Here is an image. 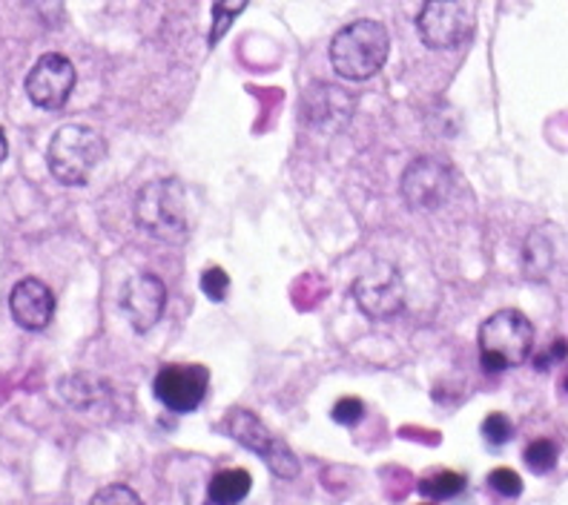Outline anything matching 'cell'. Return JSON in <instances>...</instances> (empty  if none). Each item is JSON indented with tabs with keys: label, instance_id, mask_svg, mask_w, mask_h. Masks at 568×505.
Wrapping results in <instances>:
<instances>
[{
	"label": "cell",
	"instance_id": "obj_6",
	"mask_svg": "<svg viewBox=\"0 0 568 505\" xmlns=\"http://www.w3.org/2000/svg\"><path fill=\"white\" fill-rule=\"evenodd\" d=\"M416 29L425 47L457 49L471 38V18L457 0H425L416 14Z\"/></svg>",
	"mask_w": 568,
	"mask_h": 505
},
{
	"label": "cell",
	"instance_id": "obj_23",
	"mask_svg": "<svg viewBox=\"0 0 568 505\" xmlns=\"http://www.w3.org/2000/svg\"><path fill=\"white\" fill-rule=\"evenodd\" d=\"M362 414H365V405L356 396H345V400L333 405V423L339 425H356L362 420Z\"/></svg>",
	"mask_w": 568,
	"mask_h": 505
},
{
	"label": "cell",
	"instance_id": "obj_7",
	"mask_svg": "<svg viewBox=\"0 0 568 505\" xmlns=\"http://www.w3.org/2000/svg\"><path fill=\"white\" fill-rule=\"evenodd\" d=\"M354 296L359 311L365 316L376 319V322L396 316L405 305L403 276H399L394 264H376L374 271H367L365 276L356 279Z\"/></svg>",
	"mask_w": 568,
	"mask_h": 505
},
{
	"label": "cell",
	"instance_id": "obj_2",
	"mask_svg": "<svg viewBox=\"0 0 568 505\" xmlns=\"http://www.w3.org/2000/svg\"><path fill=\"white\" fill-rule=\"evenodd\" d=\"M106 144L101 132L87 124H67L52 135L47 150L49 173L67 188H81L104 161Z\"/></svg>",
	"mask_w": 568,
	"mask_h": 505
},
{
	"label": "cell",
	"instance_id": "obj_5",
	"mask_svg": "<svg viewBox=\"0 0 568 505\" xmlns=\"http://www.w3.org/2000/svg\"><path fill=\"white\" fill-rule=\"evenodd\" d=\"M224 425H227L230 436H233L239 445H244L247 451H253L256 457H262L276 477L282 479L298 477L296 454H293L282 436L273 434V431L267 428L256 414H253V411H244V408L230 411Z\"/></svg>",
	"mask_w": 568,
	"mask_h": 505
},
{
	"label": "cell",
	"instance_id": "obj_12",
	"mask_svg": "<svg viewBox=\"0 0 568 505\" xmlns=\"http://www.w3.org/2000/svg\"><path fill=\"white\" fill-rule=\"evenodd\" d=\"M9 311L23 331H43L55 316V293L41 279H21L9 293Z\"/></svg>",
	"mask_w": 568,
	"mask_h": 505
},
{
	"label": "cell",
	"instance_id": "obj_10",
	"mask_svg": "<svg viewBox=\"0 0 568 505\" xmlns=\"http://www.w3.org/2000/svg\"><path fill=\"white\" fill-rule=\"evenodd\" d=\"M450 188H454V175L437 159H416L403 175V195L416 210L443 208Z\"/></svg>",
	"mask_w": 568,
	"mask_h": 505
},
{
	"label": "cell",
	"instance_id": "obj_22",
	"mask_svg": "<svg viewBox=\"0 0 568 505\" xmlns=\"http://www.w3.org/2000/svg\"><path fill=\"white\" fill-rule=\"evenodd\" d=\"M227 287H230V276L222 271V267H207V271L202 273V291L207 293L213 302H224Z\"/></svg>",
	"mask_w": 568,
	"mask_h": 505
},
{
	"label": "cell",
	"instance_id": "obj_4",
	"mask_svg": "<svg viewBox=\"0 0 568 505\" xmlns=\"http://www.w3.org/2000/svg\"><path fill=\"white\" fill-rule=\"evenodd\" d=\"M135 222L161 242H181L187 235V199L175 179L153 181L135 199Z\"/></svg>",
	"mask_w": 568,
	"mask_h": 505
},
{
	"label": "cell",
	"instance_id": "obj_20",
	"mask_svg": "<svg viewBox=\"0 0 568 505\" xmlns=\"http://www.w3.org/2000/svg\"><path fill=\"white\" fill-rule=\"evenodd\" d=\"M488 485H491L499 497H520L523 494L520 474L511 468H494L491 474H488Z\"/></svg>",
	"mask_w": 568,
	"mask_h": 505
},
{
	"label": "cell",
	"instance_id": "obj_17",
	"mask_svg": "<svg viewBox=\"0 0 568 505\" xmlns=\"http://www.w3.org/2000/svg\"><path fill=\"white\" fill-rule=\"evenodd\" d=\"M247 9V0H215L213 3V29H210V47L222 41L224 32L233 27L239 14Z\"/></svg>",
	"mask_w": 568,
	"mask_h": 505
},
{
	"label": "cell",
	"instance_id": "obj_13",
	"mask_svg": "<svg viewBox=\"0 0 568 505\" xmlns=\"http://www.w3.org/2000/svg\"><path fill=\"white\" fill-rule=\"evenodd\" d=\"M354 112V98L333 83H313L305 95V121L316 130H339Z\"/></svg>",
	"mask_w": 568,
	"mask_h": 505
},
{
	"label": "cell",
	"instance_id": "obj_15",
	"mask_svg": "<svg viewBox=\"0 0 568 505\" xmlns=\"http://www.w3.org/2000/svg\"><path fill=\"white\" fill-rule=\"evenodd\" d=\"M250 488H253V479L244 468H227L219 471L207 485V497L213 505H239L242 499H247Z\"/></svg>",
	"mask_w": 568,
	"mask_h": 505
},
{
	"label": "cell",
	"instance_id": "obj_26",
	"mask_svg": "<svg viewBox=\"0 0 568 505\" xmlns=\"http://www.w3.org/2000/svg\"><path fill=\"white\" fill-rule=\"evenodd\" d=\"M562 388L568 391V371H566V376H562Z\"/></svg>",
	"mask_w": 568,
	"mask_h": 505
},
{
	"label": "cell",
	"instance_id": "obj_1",
	"mask_svg": "<svg viewBox=\"0 0 568 505\" xmlns=\"http://www.w3.org/2000/svg\"><path fill=\"white\" fill-rule=\"evenodd\" d=\"M390 52L388 29L379 21H354L331 41V63L347 81H367L385 67Z\"/></svg>",
	"mask_w": 568,
	"mask_h": 505
},
{
	"label": "cell",
	"instance_id": "obj_14",
	"mask_svg": "<svg viewBox=\"0 0 568 505\" xmlns=\"http://www.w3.org/2000/svg\"><path fill=\"white\" fill-rule=\"evenodd\" d=\"M58 394L72 408L92 411L104 400H110V385L92 374H72L58 382Z\"/></svg>",
	"mask_w": 568,
	"mask_h": 505
},
{
	"label": "cell",
	"instance_id": "obj_11",
	"mask_svg": "<svg viewBox=\"0 0 568 505\" xmlns=\"http://www.w3.org/2000/svg\"><path fill=\"white\" fill-rule=\"evenodd\" d=\"M121 307L130 316L132 327L139 333L153 331L164 316L166 307V287L159 276L153 273H139L124 284L121 293Z\"/></svg>",
	"mask_w": 568,
	"mask_h": 505
},
{
	"label": "cell",
	"instance_id": "obj_24",
	"mask_svg": "<svg viewBox=\"0 0 568 505\" xmlns=\"http://www.w3.org/2000/svg\"><path fill=\"white\" fill-rule=\"evenodd\" d=\"M566 353H568L566 340H557V342H551V347H548L546 353H540V356H537V360H534V365L540 367V371H546L548 365H555V362L566 360Z\"/></svg>",
	"mask_w": 568,
	"mask_h": 505
},
{
	"label": "cell",
	"instance_id": "obj_9",
	"mask_svg": "<svg viewBox=\"0 0 568 505\" xmlns=\"http://www.w3.org/2000/svg\"><path fill=\"white\" fill-rule=\"evenodd\" d=\"M210 374L202 365H164L155 376L153 388L161 405L175 414H190L207 396Z\"/></svg>",
	"mask_w": 568,
	"mask_h": 505
},
{
	"label": "cell",
	"instance_id": "obj_3",
	"mask_svg": "<svg viewBox=\"0 0 568 505\" xmlns=\"http://www.w3.org/2000/svg\"><path fill=\"white\" fill-rule=\"evenodd\" d=\"M534 327L526 313L506 307L488 316L479 327V360L491 371L517 367L531 356Z\"/></svg>",
	"mask_w": 568,
	"mask_h": 505
},
{
	"label": "cell",
	"instance_id": "obj_8",
	"mask_svg": "<svg viewBox=\"0 0 568 505\" xmlns=\"http://www.w3.org/2000/svg\"><path fill=\"white\" fill-rule=\"evenodd\" d=\"M75 90V67L70 58L49 52L36 61L27 75L29 101L41 110H61Z\"/></svg>",
	"mask_w": 568,
	"mask_h": 505
},
{
	"label": "cell",
	"instance_id": "obj_18",
	"mask_svg": "<svg viewBox=\"0 0 568 505\" xmlns=\"http://www.w3.org/2000/svg\"><path fill=\"white\" fill-rule=\"evenodd\" d=\"M557 443L551 440H534L526 448V465L534 471V474H548V471L557 465Z\"/></svg>",
	"mask_w": 568,
	"mask_h": 505
},
{
	"label": "cell",
	"instance_id": "obj_27",
	"mask_svg": "<svg viewBox=\"0 0 568 505\" xmlns=\"http://www.w3.org/2000/svg\"><path fill=\"white\" fill-rule=\"evenodd\" d=\"M425 505H430V503H425Z\"/></svg>",
	"mask_w": 568,
	"mask_h": 505
},
{
	"label": "cell",
	"instance_id": "obj_16",
	"mask_svg": "<svg viewBox=\"0 0 568 505\" xmlns=\"http://www.w3.org/2000/svg\"><path fill=\"white\" fill-rule=\"evenodd\" d=\"M465 488L463 474H454V471H439V474H430L419 483V492L430 499H450L457 497Z\"/></svg>",
	"mask_w": 568,
	"mask_h": 505
},
{
	"label": "cell",
	"instance_id": "obj_21",
	"mask_svg": "<svg viewBox=\"0 0 568 505\" xmlns=\"http://www.w3.org/2000/svg\"><path fill=\"white\" fill-rule=\"evenodd\" d=\"M483 434L491 445H506L514 436V425L506 414H488L483 423Z\"/></svg>",
	"mask_w": 568,
	"mask_h": 505
},
{
	"label": "cell",
	"instance_id": "obj_19",
	"mask_svg": "<svg viewBox=\"0 0 568 505\" xmlns=\"http://www.w3.org/2000/svg\"><path fill=\"white\" fill-rule=\"evenodd\" d=\"M90 505H144L141 503V497L135 492H132L130 485H104L101 492L92 494Z\"/></svg>",
	"mask_w": 568,
	"mask_h": 505
},
{
	"label": "cell",
	"instance_id": "obj_25",
	"mask_svg": "<svg viewBox=\"0 0 568 505\" xmlns=\"http://www.w3.org/2000/svg\"><path fill=\"white\" fill-rule=\"evenodd\" d=\"M7 153H9V141H7V132L0 130V164L7 161Z\"/></svg>",
	"mask_w": 568,
	"mask_h": 505
}]
</instances>
